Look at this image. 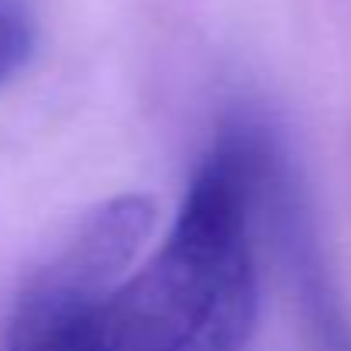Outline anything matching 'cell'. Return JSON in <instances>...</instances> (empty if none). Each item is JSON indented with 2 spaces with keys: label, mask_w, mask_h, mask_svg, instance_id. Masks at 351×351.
<instances>
[{
  "label": "cell",
  "mask_w": 351,
  "mask_h": 351,
  "mask_svg": "<svg viewBox=\"0 0 351 351\" xmlns=\"http://www.w3.org/2000/svg\"><path fill=\"white\" fill-rule=\"evenodd\" d=\"M255 145L228 138L200 165L158 252L104 306V351H245L258 324L248 228Z\"/></svg>",
  "instance_id": "6da1fadb"
},
{
  "label": "cell",
  "mask_w": 351,
  "mask_h": 351,
  "mask_svg": "<svg viewBox=\"0 0 351 351\" xmlns=\"http://www.w3.org/2000/svg\"><path fill=\"white\" fill-rule=\"evenodd\" d=\"M152 228L155 204L141 193H124L100 204L62 245V252L32 276L25 293L56 303L107 306Z\"/></svg>",
  "instance_id": "7a4b0ae2"
},
{
  "label": "cell",
  "mask_w": 351,
  "mask_h": 351,
  "mask_svg": "<svg viewBox=\"0 0 351 351\" xmlns=\"http://www.w3.org/2000/svg\"><path fill=\"white\" fill-rule=\"evenodd\" d=\"M104 306L56 303L21 293L4 351H104Z\"/></svg>",
  "instance_id": "3957f363"
},
{
  "label": "cell",
  "mask_w": 351,
  "mask_h": 351,
  "mask_svg": "<svg viewBox=\"0 0 351 351\" xmlns=\"http://www.w3.org/2000/svg\"><path fill=\"white\" fill-rule=\"evenodd\" d=\"M32 52H35L32 18L14 4H0V90L28 66Z\"/></svg>",
  "instance_id": "277c9868"
}]
</instances>
